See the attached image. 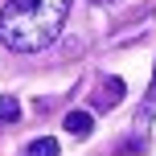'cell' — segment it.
<instances>
[{"label":"cell","mask_w":156,"mask_h":156,"mask_svg":"<svg viewBox=\"0 0 156 156\" xmlns=\"http://www.w3.org/2000/svg\"><path fill=\"white\" fill-rule=\"evenodd\" d=\"M74 0H8L0 12V41L12 54H37L54 45Z\"/></svg>","instance_id":"cell-1"},{"label":"cell","mask_w":156,"mask_h":156,"mask_svg":"<svg viewBox=\"0 0 156 156\" xmlns=\"http://www.w3.org/2000/svg\"><path fill=\"white\" fill-rule=\"evenodd\" d=\"M119 99H123V78H103V82H99V94H94V107L107 111V107H115Z\"/></svg>","instance_id":"cell-2"},{"label":"cell","mask_w":156,"mask_h":156,"mask_svg":"<svg viewBox=\"0 0 156 156\" xmlns=\"http://www.w3.org/2000/svg\"><path fill=\"white\" fill-rule=\"evenodd\" d=\"M90 127H94L90 111H70V115H66V132L70 136H90Z\"/></svg>","instance_id":"cell-3"},{"label":"cell","mask_w":156,"mask_h":156,"mask_svg":"<svg viewBox=\"0 0 156 156\" xmlns=\"http://www.w3.org/2000/svg\"><path fill=\"white\" fill-rule=\"evenodd\" d=\"M16 119H21V103H16L12 94H4V99H0V127L16 123Z\"/></svg>","instance_id":"cell-4"},{"label":"cell","mask_w":156,"mask_h":156,"mask_svg":"<svg viewBox=\"0 0 156 156\" xmlns=\"http://www.w3.org/2000/svg\"><path fill=\"white\" fill-rule=\"evenodd\" d=\"M25 156H58V140L54 136H41V140H33L25 148Z\"/></svg>","instance_id":"cell-5"},{"label":"cell","mask_w":156,"mask_h":156,"mask_svg":"<svg viewBox=\"0 0 156 156\" xmlns=\"http://www.w3.org/2000/svg\"><path fill=\"white\" fill-rule=\"evenodd\" d=\"M148 94H152V99H156V66H152V86H148Z\"/></svg>","instance_id":"cell-6"},{"label":"cell","mask_w":156,"mask_h":156,"mask_svg":"<svg viewBox=\"0 0 156 156\" xmlns=\"http://www.w3.org/2000/svg\"><path fill=\"white\" fill-rule=\"evenodd\" d=\"M94 4H119V0H94Z\"/></svg>","instance_id":"cell-7"}]
</instances>
